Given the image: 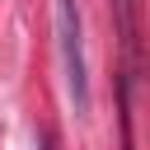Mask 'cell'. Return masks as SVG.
<instances>
[{"label": "cell", "instance_id": "obj_1", "mask_svg": "<svg viewBox=\"0 0 150 150\" xmlns=\"http://www.w3.org/2000/svg\"><path fill=\"white\" fill-rule=\"evenodd\" d=\"M56 38H61V66L75 112H89V70H84V42H80V9L75 0H56Z\"/></svg>", "mask_w": 150, "mask_h": 150}]
</instances>
